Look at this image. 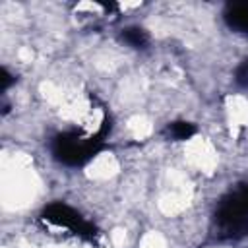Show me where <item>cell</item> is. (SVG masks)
Segmentation results:
<instances>
[{
    "label": "cell",
    "mask_w": 248,
    "mask_h": 248,
    "mask_svg": "<svg viewBox=\"0 0 248 248\" xmlns=\"http://www.w3.org/2000/svg\"><path fill=\"white\" fill-rule=\"evenodd\" d=\"M213 221L219 238L234 240L248 234V184H240L219 202Z\"/></svg>",
    "instance_id": "1"
},
{
    "label": "cell",
    "mask_w": 248,
    "mask_h": 248,
    "mask_svg": "<svg viewBox=\"0 0 248 248\" xmlns=\"http://www.w3.org/2000/svg\"><path fill=\"white\" fill-rule=\"evenodd\" d=\"M103 134H81V132H64L52 141V155L64 165H83L89 161L101 147Z\"/></svg>",
    "instance_id": "2"
},
{
    "label": "cell",
    "mask_w": 248,
    "mask_h": 248,
    "mask_svg": "<svg viewBox=\"0 0 248 248\" xmlns=\"http://www.w3.org/2000/svg\"><path fill=\"white\" fill-rule=\"evenodd\" d=\"M43 217L48 223H52L56 227H64V229H68V231H72V232H76L79 236H93L95 234L93 232V227L78 211H74L72 207H68L64 203H52V205H48L45 209Z\"/></svg>",
    "instance_id": "3"
},
{
    "label": "cell",
    "mask_w": 248,
    "mask_h": 248,
    "mask_svg": "<svg viewBox=\"0 0 248 248\" xmlns=\"http://www.w3.org/2000/svg\"><path fill=\"white\" fill-rule=\"evenodd\" d=\"M225 21L238 33H248V2L231 4L225 12Z\"/></svg>",
    "instance_id": "4"
},
{
    "label": "cell",
    "mask_w": 248,
    "mask_h": 248,
    "mask_svg": "<svg viewBox=\"0 0 248 248\" xmlns=\"http://www.w3.org/2000/svg\"><path fill=\"white\" fill-rule=\"evenodd\" d=\"M122 41L132 48H145L149 37L141 27H128L122 31Z\"/></svg>",
    "instance_id": "5"
},
{
    "label": "cell",
    "mask_w": 248,
    "mask_h": 248,
    "mask_svg": "<svg viewBox=\"0 0 248 248\" xmlns=\"http://www.w3.org/2000/svg\"><path fill=\"white\" fill-rule=\"evenodd\" d=\"M167 134H169L172 140L182 141V140L192 138V136L196 134V128H194L192 122H184V120H180V122H172V124H169V126H167Z\"/></svg>",
    "instance_id": "6"
},
{
    "label": "cell",
    "mask_w": 248,
    "mask_h": 248,
    "mask_svg": "<svg viewBox=\"0 0 248 248\" xmlns=\"http://www.w3.org/2000/svg\"><path fill=\"white\" fill-rule=\"evenodd\" d=\"M234 81L240 87H248V58H244L238 64V68L234 70Z\"/></svg>",
    "instance_id": "7"
}]
</instances>
